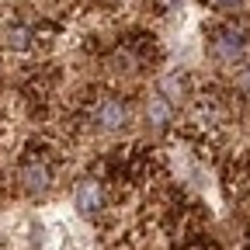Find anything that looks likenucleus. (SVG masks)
<instances>
[{
  "instance_id": "1",
  "label": "nucleus",
  "mask_w": 250,
  "mask_h": 250,
  "mask_svg": "<svg viewBox=\"0 0 250 250\" xmlns=\"http://www.w3.org/2000/svg\"><path fill=\"white\" fill-rule=\"evenodd\" d=\"M90 118H94V125H98L101 132H118V129L129 125V108H125V101H118V98H98Z\"/></svg>"
},
{
  "instance_id": "2",
  "label": "nucleus",
  "mask_w": 250,
  "mask_h": 250,
  "mask_svg": "<svg viewBox=\"0 0 250 250\" xmlns=\"http://www.w3.org/2000/svg\"><path fill=\"white\" fill-rule=\"evenodd\" d=\"M18 181L28 195H42L52 188V167L42 160V156H28V160H21L18 167Z\"/></svg>"
},
{
  "instance_id": "3",
  "label": "nucleus",
  "mask_w": 250,
  "mask_h": 250,
  "mask_svg": "<svg viewBox=\"0 0 250 250\" xmlns=\"http://www.w3.org/2000/svg\"><path fill=\"white\" fill-rule=\"evenodd\" d=\"M212 52L215 59H223V62H236L243 52H247V39H243V31L236 24H223V28H215L212 31Z\"/></svg>"
},
{
  "instance_id": "4",
  "label": "nucleus",
  "mask_w": 250,
  "mask_h": 250,
  "mask_svg": "<svg viewBox=\"0 0 250 250\" xmlns=\"http://www.w3.org/2000/svg\"><path fill=\"white\" fill-rule=\"evenodd\" d=\"M73 202H77V212H80L83 219H98L101 208H104V188H101V181H94V177L80 181Z\"/></svg>"
},
{
  "instance_id": "5",
  "label": "nucleus",
  "mask_w": 250,
  "mask_h": 250,
  "mask_svg": "<svg viewBox=\"0 0 250 250\" xmlns=\"http://www.w3.org/2000/svg\"><path fill=\"white\" fill-rule=\"evenodd\" d=\"M146 115H149V122L156 125V129H164V125L170 122V101L164 98V94H153L149 104H146Z\"/></svg>"
},
{
  "instance_id": "6",
  "label": "nucleus",
  "mask_w": 250,
  "mask_h": 250,
  "mask_svg": "<svg viewBox=\"0 0 250 250\" xmlns=\"http://www.w3.org/2000/svg\"><path fill=\"white\" fill-rule=\"evenodd\" d=\"M7 45H11V49H28V45H31V31L21 28V24L11 28V31H7Z\"/></svg>"
},
{
  "instance_id": "7",
  "label": "nucleus",
  "mask_w": 250,
  "mask_h": 250,
  "mask_svg": "<svg viewBox=\"0 0 250 250\" xmlns=\"http://www.w3.org/2000/svg\"><path fill=\"white\" fill-rule=\"evenodd\" d=\"M212 4H215V7H236L240 0H212Z\"/></svg>"
}]
</instances>
